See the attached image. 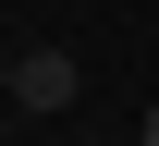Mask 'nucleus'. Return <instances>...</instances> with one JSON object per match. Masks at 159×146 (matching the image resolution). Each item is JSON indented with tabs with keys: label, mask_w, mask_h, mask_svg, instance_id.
Wrapping results in <instances>:
<instances>
[{
	"label": "nucleus",
	"mask_w": 159,
	"mask_h": 146,
	"mask_svg": "<svg viewBox=\"0 0 159 146\" xmlns=\"http://www.w3.org/2000/svg\"><path fill=\"white\" fill-rule=\"evenodd\" d=\"M0 98H12V122H49V110H74L86 98V61H74V49H12V73H0Z\"/></svg>",
	"instance_id": "1"
},
{
	"label": "nucleus",
	"mask_w": 159,
	"mask_h": 146,
	"mask_svg": "<svg viewBox=\"0 0 159 146\" xmlns=\"http://www.w3.org/2000/svg\"><path fill=\"white\" fill-rule=\"evenodd\" d=\"M135 134H147V146H159V110H147V122H135Z\"/></svg>",
	"instance_id": "2"
}]
</instances>
